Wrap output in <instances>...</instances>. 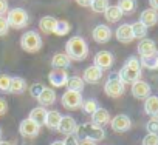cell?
I'll use <instances>...</instances> for the list:
<instances>
[{"mask_svg": "<svg viewBox=\"0 0 158 145\" xmlns=\"http://www.w3.org/2000/svg\"><path fill=\"white\" fill-rule=\"evenodd\" d=\"M37 102H39V105L40 107H50V105H54L56 104V100H57V96H56V91L53 90V88H44L42 90V93L37 96V99H36Z\"/></svg>", "mask_w": 158, "mask_h": 145, "instance_id": "cell-16", "label": "cell"}, {"mask_svg": "<svg viewBox=\"0 0 158 145\" xmlns=\"http://www.w3.org/2000/svg\"><path fill=\"white\" fill-rule=\"evenodd\" d=\"M136 51H138V54H139L141 57H146V56H150V54L156 53L158 49H156L155 40L146 37V39L139 40V43H138V46H136Z\"/></svg>", "mask_w": 158, "mask_h": 145, "instance_id": "cell-18", "label": "cell"}, {"mask_svg": "<svg viewBox=\"0 0 158 145\" xmlns=\"http://www.w3.org/2000/svg\"><path fill=\"white\" fill-rule=\"evenodd\" d=\"M76 130H77V122L74 120V117L71 116H62L60 119V123L57 127L56 131L65 134V136H74L76 134Z\"/></svg>", "mask_w": 158, "mask_h": 145, "instance_id": "cell-12", "label": "cell"}, {"mask_svg": "<svg viewBox=\"0 0 158 145\" xmlns=\"http://www.w3.org/2000/svg\"><path fill=\"white\" fill-rule=\"evenodd\" d=\"M25 90H27V82H25L23 77H19V76L11 77L10 91H8V93H11V94H20V93H23Z\"/></svg>", "mask_w": 158, "mask_h": 145, "instance_id": "cell-25", "label": "cell"}, {"mask_svg": "<svg viewBox=\"0 0 158 145\" xmlns=\"http://www.w3.org/2000/svg\"><path fill=\"white\" fill-rule=\"evenodd\" d=\"M8 31H10L8 20H6V17H5V16H2V17H0V37L6 36V34H8Z\"/></svg>", "mask_w": 158, "mask_h": 145, "instance_id": "cell-40", "label": "cell"}, {"mask_svg": "<svg viewBox=\"0 0 158 145\" xmlns=\"http://www.w3.org/2000/svg\"><path fill=\"white\" fill-rule=\"evenodd\" d=\"M6 111H8V102L3 97H0V116L6 114Z\"/></svg>", "mask_w": 158, "mask_h": 145, "instance_id": "cell-42", "label": "cell"}, {"mask_svg": "<svg viewBox=\"0 0 158 145\" xmlns=\"http://www.w3.org/2000/svg\"><path fill=\"white\" fill-rule=\"evenodd\" d=\"M77 145H96V143H95V142H92V140L82 139V140H79V142H77Z\"/></svg>", "mask_w": 158, "mask_h": 145, "instance_id": "cell-46", "label": "cell"}, {"mask_svg": "<svg viewBox=\"0 0 158 145\" xmlns=\"http://www.w3.org/2000/svg\"><path fill=\"white\" fill-rule=\"evenodd\" d=\"M92 2H93V0H76V3H77L79 6H82V8L90 6V5H92Z\"/></svg>", "mask_w": 158, "mask_h": 145, "instance_id": "cell-44", "label": "cell"}, {"mask_svg": "<svg viewBox=\"0 0 158 145\" xmlns=\"http://www.w3.org/2000/svg\"><path fill=\"white\" fill-rule=\"evenodd\" d=\"M139 22L146 26V28H150V26H155L158 23V13L152 8H147L141 13L139 16Z\"/></svg>", "mask_w": 158, "mask_h": 145, "instance_id": "cell-20", "label": "cell"}, {"mask_svg": "<svg viewBox=\"0 0 158 145\" xmlns=\"http://www.w3.org/2000/svg\"><path fill=\"white\" fill-rule=\"evenodd\" d=\"M50 145H65V142H64V140H54V142L50 143Z\"/></svg>", "mask_w": 158, "mask_h": 145, "instance_id": "cell-47", "label": "cell"}, {"mask_svg": "<svg viewBox=\"0 0 158 145\" xmlns=\"http://www.w3.org/2000/svg\"><path fill=\"white\" fill-rule=\"evenodd\" d=\"M70 29H71V25H70L67 20H57L54 34H56V36H65V34L70 33Z\"/></svg>", "mask_w": 158, "mask_h": 145, "instance_id": "cell-34", "label": "cell"}, {"mask_svg": "<svg viewBox=\"0 0 158 145\" xmlns=\"http://www.w3.org/2000/svg\"><path fill=\"white\" fill-rule=\"evenodd\" d=\"M110 127L115 133H126L132 128V120L127 114H116L110 119Z\"/></svg>", "mask_w": 158, "mask_h": 145, "instance_id": "cell-9", "label": "cell"}, {"mask_svg": "<svg viewBox=\"0 0 158 145\" xmlns=\"http://www.w3.org/2000/svg\"><path fill=\"white\" fill-rule=\"evenodd\" d=\"M0 137H2V128H0Z\"/></svg>", "mask_w": 158, "mask_h": 145, "instance_id": "cell-50", "label": "cell"}, {"mask_svg": "<svg viewBox=\"0 0 158 145\" xmlns=\"http://www.w3.org/2000/svg\"><path fill=\"white\" fill-rule=\"evenodd\" d=\"M113 62H115L113 54H112L110 51H106V49L98 51L96 56L93 57V65L98 66L101 71H104V69H110L112 65H113Z\"/></svg>", "mask_w": 158, "mask_h": 145, "instance_id": "cell-8", "label": "cell"}, {"mask_svg": "<svg viewBox=\"0 0 158 145\" xmlns=\"http://www.w3.org/2000/svg\"><path fill=\"white\" fill-rule=\"evenodd\" d=\"M47 108H44V107H36V108H33L31 111H30V114H28V119H31L33 122H36L39 127H42V125H45V119H47Z\"/></svg>", "mask_w": 158, "mask_h": 145, "instance_id": "cell-22", "label": "cell"}, {"mask_svg": "<svg viewBox=\"0 0 158 145\" xmlns=\"http://www.w3.org/2000/svg\"><path fill=\"white\" fill-rule=\"evenodd\" d=\"M71 65V60L70 57L65 54V53H56L51 59V66L53 68H59V69H65Z\"/></svg>", "mask_w": 158, "mask_h": 145, "instance_id": "cell-24", "label": "cell"}, {"mask_svg": "<svg viewBox=\"0 0 158 145\" xmlns=\"http://www.w3.org/2000/svg\"><path fill=\"white\" fill-rule=\"evenodd\" d=\"M116 6L123 14H132L136 10V0H118Z\"/></svg>", "mask_w": 158, "mask_h": 145, "instance_id": "cell-29", "label": "cell"}, {"mask_svg": "<svg viewBox=\"0 0 158 145\" xmlns=\"http://www.w3.org/2000/svg\"><path fill=\"white\" fill-rule=\"evenodd\" d=\"M146 130H147V133L158 134V117H152V119L146 123Z\"/></svg>", "mask_w": 158, "mask_h": 145, "instance_id": "cell-36", "label": "cell"}, {"mask_svg": "<svg viewBox=\"0 0 158 145\" xmlns=\"http://www.w3.org/2000/svg\"><path fill=\"white\" fill-rule=\"evenodd\" d=\"M68 80V74H67V69H59V68H53L48 72V82L54 87V88H60L65 87Z\"/></svg>", "mask_w": 158, "mask_h": 145, "instance_id": "cell-11", "label": "cell"}, {"mask_svg": "<svg viewBox=\"0 0 158 145\" xmlns=\"http://www.w3.org/2000/svg\"><path fill=\"white\" fill-rule=\"evenodd\" d=\"M84 85L85 82L82 80L81 76H68V80H67V90L70 91H76V93H81L84 90Z\"/></svg>", "mask_w": 158, "mask_h": 145, "instance_id": "cell-27", "label": "cell"}, {"mask_svg": "<svg viewBox=\"0 0 158 145\" xmlns=\"http://www.w3.org/2000/svg\"><path fill=\"white\" fill-rule=\"evenodd\" d=\"M149 5L152 6V10H155L158 13V0H149Z\"/></svg>", "mask_w": 158, "mask_h": 145, "instance_id": "cell-45", "label": "cell"}, {"mask_svg": "<svg viewBox=\"0 0 158 145\" xmlns=\"http://www.w3.org/2000/svg\"><path fill=\"white\" fill-rule=\"evenodd\" d=\"M152 90H150V85L144 80H138L135 84H132V96L138 100H146L149 96H150Z\"/></svg>", "mask_w": 158, "mask_h": 145, "instance_id": "cell-13", "label": "cell"}, {"mask_svg": "<svg viewBox=\"0 0 158 145\" xmlns=\"http://www.w3.org/2000/svg\"><path fill=\"white\" fill-rule=\"evenodd\" d=\"M124 84L118 79V76H113V77H109V80L106 82L104 85V93L112 97V99H116V97H121L124 94Z\"/></svg>", "mask_w": 158, "mask_h": 145, "instance_id": "cell-6", "label": "cell"}, {"mask_svg": "<svg viewBox=\"0 0 158 145\" xmlns=\"http://www.w3.org/2000/svg\"><path fill=\"white\" fill-rule=\"evenodd\" d=\"M109 6H110V0H93L92 5H90L92 11L98 13V14H104Z\"/></svg>", "mask_w": 158, "mask_h": 145, "instance_id": "cell-32", "label": "cell"}, {"mask_svg": "<svg viewBox=\"0 0 158 145\" xmlns=\"http://www.w3.org/2000/svg\"><path fill=\"white\" fill-rule=\"evenodd\" d=\"M92 37L96 43H107L112 39V29L107 25H96L92 31Z\"/></svg>", "mask_w": 158, "mask_h": 145, "instance_id": "cell-14", "label": "cell"}, {"mask_svg": "<svg viewBox=\"0 0 158 145\" xmlns=\"http://www.w3.org/2000/svg\"><path fill=\"white\" fill-rule=\"evenodd\" d=\"M0 145H13V143L8 142V140H0Z\"/></svg>", "mask_w": 158, "mask_h": 145, "instance_id": "cell-48", "label": "cell"}, {"mask_svg": "<svg viewBox=\"0 0 158 145\" xmlns=\"http://www.w3.org/2000/svg\"><path fill=\"white\" fill-rule=\"evenodd\" d=\"M64 53L70 57V60L82 62L89 56V45L81 36H73L65 43V51Z\"/></svg>", "mask_w": 158, "mask_h": 145, "instance_id": "cell-1", "label": "cell"}, {"mask_svg": "<svg viewBox=\"0 0 158 145\" xmlns=\"http://www.w3.org/2000/svg\"><path fill=\"white\" fill-rule=\"evenodd\" d=\"M99 108V104H98V100H95V99H85V100H82V104H81V110L85 113V114H93L96 110Z\"/></svg>", "mask_w": 158, "mask_h": 145, "instance_id": "cell-31", "label": "cell"}, {"mask_svg": "<svg viewBox=\"0 0 158 145\" xmlns=\"http://www.w3.org/2000/svg\"><path fill=\"white\" fill-rule=\"evenodd\" d=\"M60 119H62V114L57 111V110H50L47 113V119H45V125L50 128V130H57L59 123H60Z\"/></svg>", "mask_w": 158, "mask_h": 145, "instance_id": "cell-26", "label": "cell"}, {"mask_svg": "<svg viewBox=\"0 0 158 145\" xmlns=\"http://www.w3.org/2000/svg\"><path fill=\"white\" fill-rule=\"evenodd\" d=\"M143 145H158V134H152V133H147L144 137H143Z\"/></svg>", "mask_w": 158, "mask_h": 145, "instance_id": "cell-39", "label": "cell"}, {"mask_svg": "<svg viewBox=\"0 0 158 145\" xmlns=\"http://www.w3.org/2000/svg\"><path fill=\"white\" fill-rule=\"evenodd\" d=\"M101 77H102V71H101L98 66H95V65H90V66H87V68L84 69L82 80H84L85 84L95 85V84H98V82L101 80Z\"/></svg>", "mask_w": 158, "mask_h": 145, "instance_id": "cell-15", "label": "cell"}, {"mask_svg": "<svg viewBox=\"0 0 158 145\" xmlns=\"http://www.w3.org/2000/svg\"><path fill=\"white\" fill-rule=\"evenodd\" d=\"M79 140L82 139H87V140H92V142H101L106 139V131L104 128L89 122V123H82V125H77V130H76V134H74Z\"/></svg>", "mask_w": 158, "mask_h": 145, "instance_id": "cell-2", "label": "cell"}, {"mask_svg": "<svg viewBox=\"0 0 158 145\" xmlns=\"http://www.w3.org/2000/svg\"><path fill=\"white\" fill-rule=\"evenodd\" d=\"M115 36H116V40L121 42V43H130L135 37H133V33H132V26L129 23H123L116 28L115 31Z\"/></svg>", "mask_w": 158, "mask_h": 145, "instance_id": "cell-17", "label": "cell"}, {"mask_svg": "<svg viewBox=\"0 0 158 145\" xmlns=\"http://www.w3.org/2000/svg\"><path fill=\"white\" fill-rule=\"evenodd\" d=\"M20 46L27 53H37L42 48V37L36 31H27L20 37Z\"/></svg>", "mask_w": 158, "mask_h": 145, "instance_id": "cell-4", "label": "cell"}, {"mask_svg": "<svg viewBox=\"0 0 158 145\" xmlns=\"http://www.w3.org/2000/svg\"><path fill=\"white\" fill-rule=\"evenodd\" d=\"M64 142H65V145H77L79 139H77L76 136H67V139H65Z\"/></svg>", "mask_w": 158, "mask_h": 145, "instance_id": "cell-43", "label": "cell"}, {"mask_svg": "<svg viewBox=\"0 0 158 145\" xmlns=\"http://www.w3.org/2000/svg\"><path fill=\"white\" fill-rule=\"evenodd\" d=\"M19 133L23 136V137H28V139H33V137H36V136H39V133H40V127L36 123V122H33L31 119H23L20 123H19Z\"/></svg>", "mask_w": 158, "mask_h": 145, "instance_id": "cell-10", "label": "cell"}, {"mask_svg": "<svg viewBox=\"0 0 158 145\" xmlns=\"http://www.w3.org/2000/svg\"><path fill=\"white\" fill-rule=\"evenodd\" d=\"M124 66H127V68H133V69H141L139 59H138V57H135V56L129 57V59L124 62Z\"/></svg>", "mask_w": 158, "mask_h": 145, "instance_id": "cell-37", "label": "cell"}, {"mask_svg": "<svg viewBox=\"0 0 158 145\" xmlns=\"http://www.w3.org/2000/svg\"><path fill=\"white\" fill-rule=\"evenodd\" d=\"M130 26H132V33H133V37H135V39L143 40V39H146V37H147V29H149V28H146L139 20H138V22H135V23H132Z\"/></svg>", "mask_w": 158, "mask_h": 145, "instance_id": "cell-30", "label": "cell"}, {"mask_svg": "<svg viewBox=\"0 0 158 145\" xmlns=\"http://www.w3.org/2000/svg\"><path fill=\"white\" fill-rule=\"evenodd\" d=\"M44 88H45V85H44V84H40V82L33 84V85L30 87V94H31V97L37 99V96L42 93V90H44Z\"/></svg>", "mask_w": 158, "mask_h": 145, "instance_id": "cell-38", "label": "cell"}, {"mask_svg": "<svg viewBox=\"0 0 158 145\" xmlns=\"http://www.w3.org/2000/svg\"><path fill=\"white\" fill-rule=\"evenodd\" d=\"M10 3H8V0H0V17L5 16L8 11H10Z\"/></svg>", "mask_w": 158, "mask_h": 145, "instance_id": "cell-41", "label": "cell"}, {"mask_svg": "<svg viewBox=\"0 0 158 145\" xmlns=\"http://www.w3.org/2000/svg\"><path fill=\"white\" fill-rule=\"evenodd\" d=\"M118 79L124 85H132L141 79V69H133V68H127L123 65V68L118 71Z\"/></svg>", "mask_w": 158, "mask_h": 145, "instance_id": "cell-7", "label": "cell"}, {"mask_svg": "<svg viewBox=\"0 0 158 145\" xmlns=\"http://www.w3.org/2000/svg\"><path fill=\"white\" fill-rule=\"evenodd\" d=\"M82 94L81 93H76V91H70L67 90L62 97H60V104L64 105V108L70 110V111H74V110H79L81 108V104H82Z\"/></svg>", "mask_w": 158, "mask_h": 145, "instance_id": "cell-5", "label": "cell"}, {"mask_svg": "<svg viewBox=\"0 0 158 145\" xmlns=\"http://www.w3.org/2000/svg\"><path fill=\"white\" fill-rule=\"evenodd\" d=\"M104 19L107 22H110V23H116V22H119L123 19V13L119 11V8L116 5H110L107 8V11L104 13Z\"/></svg>", "mask_w": 158, "mask_h": 145, "instance_id": "cell-28", "label": "cell"}, {"mask_svg": "<svg viewBox=\"0 0 158 145\" xmlns=\"http://www.w3.org/2000/svg\"><path fill=\"white\" fill-rule=\"evenodd\" d=\"M144 113L150 117H158V96H149L144 100Z\"/></svg>", "mask_w": 158, "mask_h": 145, "instance_id": "cell-23", "label": "cell"}, {"mask_svg": "<svg viewBox=\"0 0 158 145\" xmlns=\"http://www.w3.org/2000/svg\"><path fill=\"white\" fill-rule=\"evenodd\" d=\"M6 20H8L10 28L23 29L28 25V22H30V16H28V13L23 8H11L6 13Z\"/></svg>", "mask_w": 158, "mask_h": 145, "instance_id": "cell-3", "label": "cell"}, {"mask_svg": "<svg viewBox=\"0 0 158 145\" xmlns=\"http://www.w3.org/2000/svg\"><path fill=\"white\" fill-rule=\"evenodd\" d=\"M155 69H158V60H156V65H155Z\"/></svg>", "mask_w": 158, "mask_h": 145, "instance_id": "cell-49", "label": "cell"}, {"mask_svg": "<svg viewBox=\"0 0 158 145\" xmlns=\"http://www.w3.org/2000/svg\"><path fill=\"white\" fill-rule=\"evenodd\" d=\"M92 123L98 125V127H106L110 123V113L106 110V108H98L93 114H92Z\"/></svg>", "mask_w": 158, "mask_h": 145, "instance_id": "cell-19", "label": "cell"}, {"mask_svg": "<svg viewBox=\"0 0 158 145\" xmlns=\"http://www.w3.org/2000/svg\"><path fill=\"white\" fill-rule=\"evenodd\" d=\"M156 60H158V51L153 53V54H150V56L139 57V63H141V66H144V68H147V69H155Z\"/></svg>", "mask_w": 158, "mask_h": 145, "instance_id": "cell-33", "label": "cell"}, {"mask_svg": "<svg viewBox=\"0 0 158 145\" xmlns=\"http://www.w3.org/2000/svg\"><path fill=\"white\" fill-rule=\"evenodd\" d=\"M56 25H57V20L51 16H45L39 20V29L44 31L45 34H54Z\"/></svg>", "mask_w": 158, "mask_h": 145, "instance_id": "cell-21", "label": "cell"}, {"mask_svg": "<svg viewBox=\"0 0 158 145\" xmlns=\"http://www.w3.org/2000/svg\"><path fill=\"white\" fill-rule=\"evenodd\" d=\"M10 82H11V77L8 74H0V93L10 91Z\"/></svg>", "mask_w": 158, "mask_h": 145, "instance_id": "cell-35", "label": "cell"}]
</instances>
